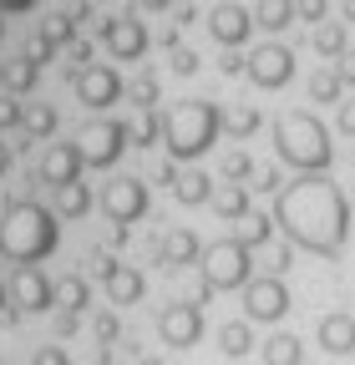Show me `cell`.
<instances>
[{"instance_id": "obj_1", "label": "cell", "mask_w": 355, "mask_h": 365, "mask_svg": "<svg viewBox=\"0 0 355 365\" xmlns=\"http://www.w3.org/2000/svg\"><path fill=\"white\" fill-rule=\"evenodd\" d=\"M274 218H279L284 239L294 249H309L320 259H335L350 239V203L320 173H304V178L284 182V193L274 203Z\"/></svg>"}, {"instance_id": "obj_2", "label": "cell", "mask_w": 355, "mask_h": 365, "mask_svg": "<svg viewBox=\"0 0 355 365\" xmlns=\"http://www.w3.org/2000/svg\"><path fill=\"white\" fill-rule=\"evenodd\" d=\"M61 244V218L36 203V198H16L0 213V259L6 264H41Z\"/></svg>"}, {"instance_id": "obj_3", "label": "cell", "mask_w": 355, "mask_h": 365, "mask_svg": "<svg viewBox=\"0 0 355 365\" xmlns=\"http://www.w3.org/2000/svg\"><path fill=\"white\" fill-rule=\"evenodd\" d=\"M274 148H279V163H289L299 173H325L330 158H335L330 127L315 112H284L274 122Z\"/></svg>"}, {"instance_id": "obj_4", "label": "cell", "mask_w": 355, "mask_h": 365, "mask_svg": "<svg viewBox=\"0 0 355 365\" xmlns=\"http://www.w3.org/2000/svg\"><path fill=\"white\" fill-rule=\"evenodd\" d=\"M218 127H224V112L213 102H178L163 117V143H168V153L178 163H193L218 143Z\"/></svg>"}, {"instance_id": "obj_5", "label": "cell", "mask_w": 355, "mask_h": 365, "mask_svg": "<svg viewBox=\"0 0 355 365\" xmlns=\"http://www.w3.org/2000/svg\"><path fill=\"white\" fill-rule=\"evenodd\" d=\"M127 143H132V127H127V122H112V117H97V122H86V127L76 132L81 163H86V168H102V173H112V163L127 153Z\"/></svg>"}, {"instance_id": "obj_6", "label": "cell", "mask_w": 355, "mask_h": 365, "mask_svg": "<svg viewBox=\"0 0 355 365\" xmlns=\"http://www.w3.org/2000/svg\"><path fill=\"white\" fill-rule=\"evenodd\" d=\"M249 249L234 244V239H218L203 249V284L218 294V289H244L249 284Z\"/></svg>"}, {"instance_id": "obj_7", "label": "cell", "mask_w": 355, "mask_h": 365, "mask_svg": "<svg viewBox=\"0 0 355 365\" xmlns=\"http://www.w3.org/2000/svg\"><path fill=\"white\" fill-rule=\"evenodd\" d=\"M66 81H71V91H76V102L92 107V112H107L112 102L127 97V81H122L112 66H102V61H92L86 71H76V76H66Z\"/></svg>"}, {"instance_id": "obj_8", "label": "cell", "mask_w": 355, "mask_h": 365, "mask_svg": "<svg viewBox=\"0 0 355 365\" xmlns=\"http://www.w3.org/2000/svg\"><path fill=\"white\" fill-rule=\"evenodd\" d=\"M97 203H102L107 223L127 228V223H138L148 213V182L143 178H112V182H102V198Z\"/></svg>"}, {"instance_id": "obj_9", "label": "cell", "mask_w": 355, "mask_h": 365, "mask_svg": "<svg viewBox=\"0 0 355 365\" xmlns=\"http://www.w3.org/2000/svg\"><path fill=\"white\" fill-rule=\"evenodd\" d=\"M158 335H163V345H173V350H193V345L203 340V309H198L193 299L163 304V309H158Z\"/></svg>"}, {"instance_id": "obj_10", "label": "cell", "mask_w": 355, "mask_h": 365, "mask_svg": "<svg viewBox=\"0 0 355 365\" xmlns=\"http://www.w3.org/2000/svg\"><path fill=\"white\" fill-rule=\"evenodd\" d=\"M244 314H249V325H274V319H284V314H289V289H284V279H274V274L249 279V284H244Z\"/></svg>"}, {"instance_id": "obj_11", "label": "cell", "mask_w": 355, "mask_h": 365, "mask_svg": "<svg viewBox=\"0 0 355 365\" xmlns=\"http://www.w3.org/2000/svg\"><path fill=\"white\" fill-rule=\"evenodd\" d=\"M92 274L102 279L107 304H138V299H143V289H148V279H143L138 269H132V264H117V259H107V254H97Z\"/></svg>"}, {"instance_id": "obj_12", "label": "cell", "mask_w": 355, "mask_h": 365, "mask_svg": "<svg viewBox=\"0 0 355 365\" xmlns=\"http://www.w3.org/2000/svg\"><path fill=\"white\" fill-rule=\"evenodd\" d=\"M97 36H102V46L112 51V61H138V56L148 51V26H143L138 16L102 21V26H97Z\"/></svg>"}, {"instance_id": "obj_13", "label": "cell", "mask_w": 355, "mask_h": 365, "mask_svg": "<svg viewBox=\"0 0 355 365\" xmlns=\"http://www.w3.org/2000/svg\"><path fill=\"white\" fill-rule=\"evenodd\" d=\"M254 86H284L289 76H294V51L289 46H279V41H269V46H259V51H249V71H244Z\"/></svg>"}, {"instance_id": "obj_14", "label": "cell", "mask_w": 355, "mask_h": 365, "mask_svg": "<svg viewBox=\"0 0 355 365\" xmlns=\"http://www.w3.org/2000/svg\"><path fill=\"white\" fill-rule=\"evenodd\" d=\"M208 31H213V41L218 46H244L249 41V31H254V16L244 11V6H234V0H224V6H218L213 16H208Z\"/></svg>"}, {"instance_id": "obj_15", "label": "cell", "mask_w": 355, "mask_h": 365, "mask_svg": "<svg viewBox=\"0 0 355 365\" xmlns=\"http://www.w3.org/2000/svg\"><path fill=\"white\" fill-rule=\"evenodd\" d=\"M81 153H76V143H51L46 148V158H41V182L46 188H61V182H76L81 178Z\"/></svg>"}, {"instance_id": "obj_16", "label": "cell", "mask_w": 355, "mask_h": 365, "mask_svg": "<svg viewBox=\"0 0 355 365\" xmlns=\"http://www.w3.org/2000/svg\"><path fill=\"white\" fill-rule=\"evenodd\" d=\"M315 340H320V350H325V355H350V350H355V314H345V309L320 314Z\"/></svg>"}, {"instance_id": "obj_17", "label": "cell", "mask_w": 355, "mask_h": 365, "mask_svg": "<svg viewBox=\"0 0 355 365\" xmlns=\"http://www.w3.org/2000/svg\"><path fill=\"white\" fill-rule=\"evenodd\" d=\"M193 259H203V244L193 239V228H168L163 244H158V264L163 269H183Z\"/></svg>"}, {"instance_id": "obj_18", "label": "cell", "mask_w": 355, "mask_h": 365, "mask_svg": "<svg viewBox=\"0 0 355 365\" xmlns=\"http://www.w3.org/2000/svg\"><path fill=\"white\" fill-rule=\"evenodd\" d=\"M86 208H92V188L76 178V182H61V188H51V213L56 218H86Z\"/></svg>"}, {"instance_id": "obj_19", "label": "cell", "mask_w": 355, "mask_h": 365, "mask_svg": "<svg viewBox=\"0 0 355 365\" xmlns=\"http://www.w3.org/2000/svg\"><path fill=\"white\" fill-rule=\"evenodd\" d=\"M213 213L224 223H244L254 213L249 208V188H244V182H218V188H213Z\"/></svg>"}, {"instance_id": "obj_20", "label": "cell", "mask_w": 355, "mask_h": 365, "mask_svg": "<svg viewBox=\"0 0 355 365\" xmlns=\"http://www.w3.org/2000/svg\"><path fill=\"white\" fill-rule=\"evenodd\" d=\"M173 198L183 203V208H203V203H213V178H208L203 168H193V173H178V182H173Z\"/></svg>"}, {"instance_id": "obj_21", "label": "cell", "mask_w": 355, "mask_h": 365, "mask_svg": "<svg viewBox=\"0 0 355 365\" xmlns=\"http://www.w3.org/2000/svg\"><path fill=\"white\" fill-rule=\"evenodd\" d=\"M86 304H92V279H86V274H61V279H56V304H51V309L81 314Z\"/></svg>"}, {"instance_id": "obj_22", "label": "cell", "mask_w": 355, "mask_h": 365, "mask_svg": "<svg viewBox=\"0 0 355 365\" xmlns=\"http://www.w3.org/2000/svg\"><path fill=\"white\" fill-rule=\"evenodd\" d=\"M259 355H264V365H299L304 360V345H299V335H269L259 345Z\"/></svg>"}, {"instance_id": "obj_23", "label": "cell", "mask_w": 355, "mask_h": 365, "mask_svg": "<svg viewBox=\"0 0 355 365\" xmlns=\"http://www.w3.org/2000/svg\"><path fill=\"white\" fill-rule=\"evenodd\" d=\"M269 239H274V218H269V213H249V218L234 228V244H244L249 254H254V249H264Z\"/></svg>"}, {"instance_id": "obj_24", "label": "cell", "mask_w": 355, "mask_h": 365, "mask_svg": "<svg viewBox=\"0 0 355 365\" xmlns=\"http://www.w3.org/2000/svg\"><path fill=\"white\" fill-rule=\"evenodd\" d=\"M294 21H299L294 0H259V6H254V26H264V31H284Z\"/></svg>"}, {"instance_id": "obj_25", "label": "cell", "mask_w": 355, "mask_h": 365, "mask_svg": "<svg viewBox=\"0 0 355 365\" xmlns=\"http://www.w3.org/2000/svg\"><path fill=\"white\" fill-rule=\"evenodd\" d=\"M218 350H224L229 360L249 355V350H254V330H249V319H229V325L218 330Z\"/></svg>"}, {"instance_id": "obj_26", "label": "cell", "mask_w": 355, "mask_h": 365, "mask_svg": "<svg viewBox=\"0 0 355 365\" xmlns=\"http://www.w3.org/2000/svg\"><path fill=\"white\" fill-rule=\"evenodd\" d=\"M259 122H264V117H259V107H249V102H234V107L224 112V132H229V137H254Z\"/></svg>"}, {"instance_id": "obj_27", "label": "cell", "mask_w": 355, "mask_h": 365, "mask_svg": "<svg viewBox=\"0 0 355 365\" xmlns=\"http://www.w3.org/2000/svg\"><path fill=\"white\" fill-rule=\"evenodd\" d=\"M158 97H163V86H158V76H153V71H138V76L127 81V102H132V107L153 112V107H158Z\"/></svg>"}, {"instance_id": "obj_28", "label": "cell", "mask_w": 355, "mask_h": 365, "mask_svg": "<svg viewBox=\"0 0 355 365\" xmlns=\"http://www.w3.org/2000/svg\"><path fill=\"white\" fill-rule=\"evenodd\" d=\"M340 91H345V86H340L335 66H320L315 76H309V102H335V107H340V102H345Z\"/></svg>"}, {"instance_id": "obj_29", "label": "cell", "mask_w": 355, "mask_h": 365, "mask_svg": "<svg viewBox=\"0 0 355 365\" xmlns=\"http://www.w3.org/2000/svg\"><path fill=\"white\" fill-rule=\"evenodd\" d=\"M315 51H320V56H345V51H350V46H345V26H340V21L315 26Z\"/></svg>"}, {"instance_id": "obj_30", "label": "cell", "mask_w": 355, "mask_h": 365, "mask_svg": "<svg viewBox=\"0 0 355 365\" xmlns=\"http://www.w3.org/2000/svg\"><path fill=\"white\" fill-rule=\"evenodd\" d=\"M158 137H163V117H158V112H143V122L132 127V143H138V148H153Z\"/></svg>"}, {"instance_id": "obj_31", "label": "cell", "mask_w": 355, "mask_h": 365, "mask_svg": "<svg viewBox=\"0 0 355 365\" xmlns=\"http://www.w3.org/2000/svg\"><path fill=\"white\" fill-rule=\"evenodd\" d=\"M224 178H229V182H244V178H254V158H249L244 148H234V153L224 158Z\"/></svg>"}, {"instance_id": "obj_32", "label": "cell", "mask_w": 355, "mask_h": 365, "mask_svg": "<svg viewBox=\"0 0 355 365\" xmlns=\"http://www.w3.org/2000/svg\"><path fill=\"white\" fill-rule=\"evenodd\" d=\"M92 335H97L102 345H112V340H122V319H117V309H102V314L92 319Z\"/></svg>"}, {"instance_id": "obj_33", "label": "cell", "mask_w": 355, "mask_h": 365, "mask_svg": "<svg viewBox=\"0 0 355 365\" xmlns=\"http://www.w3.org/2000/svg\"><path fill=\"white\" fill-rule=\"evenodd\" d=\"M254 188H259V193H284V173L269 163V168H264V173L254 178Z\"/></svg>"}, {"instance_id": "obj_34", "label": "cell", "mask_w": 355, "mask_h": 365, "mask_svg": "<svg viewBox=\"0 0 355 365\" xmlns=\"http://www.w3.org/2000/svg\"><path fill=\"white\" fill-rule=\"evenodd\" d=\"M31 365H71V355H66V345H41L31 355Z\"/></svg>"}, {"instance_id": "obj_35", "label": "cell", "mask_w": 355, "mask_h": 365, "mask_svg": "<svg viewBox=\"0 0 355 365\" xmlns=\"http://www.w3.org/2000/svg\"><path fill=\"white\" fill-rule=\"evenodd\" d=\"M289 259H294V244H274V249H269V274H274V279L289 269Z\"/></svg>"}, {"instance_id": "obj_36", "label": "cell", "mask_w": 355, "mask_h": 365, "mask_svg": "<svg viewBox=\"0 0 355 365\" xmlns=\"http://www.w3.org/2000/svg\"><path fill=\"white\" fill-rule=\"evenodd\" d=\"M294 16H299V21H309V26L325 21V0H294Z\"/></svg>"}, {"instance_id": "obj_37", "label": "cell", "mask_w": 355, "mask_h": 365, "mask_svg": "<svg viewBox=\"0 0 355 365\" xmlns=\"http://www.w3.org/2000/svg\"><path fill=\"white\" fill-rule=\"evenodd\" d=\"M335 127H340V132H345V137H355V97H350V102H340V107H335Z\"/></svg>"}, {"instance_id": "obj_38", "label": "cell", "mask_w": 355, "mask_h": 365, "mask_svg": "<svg viewBox=\"0 0 355 365\" xmlns=\"http://www.w3.org/2000/svg\"><path fill=\"white\" fill-rule=\"evenodd\" d=\"M153 178L163 182V188H173V182H178V158H163V163H153Z\"/></svg>"}, {"instance_id": "obj_39", "label": "cell", "mask_w": 355, "mask_h": 365, "mask_svg": "<svg viewBox=\"0 0 355 365\" xmlns=\"http://www.w3.org/2000/svg\"><path fill=\"white\" fill-rule=\"evenodd\" d=\"M335 76H340V86H355V51L335 56Z\"/></svg>"}, {"instance_id": "obj_40", "label": "cell", "mask_w": 355, "mask_h": 365, "mask_svg": "<svg viewBox=\"0 0 355 365\" xmlns=\"http://www.w3.org/2000/svg\"><path fill=\"white\" fill-rule=\"evenodd\" d=\"M173 71H178V76H193V71H198V56H193V51H173Z\"/></svg>"}, {"instance_id": "obj_41", "label": "cell", "mask_w": 355, "mask_h": 365, "mask_svg": "<svg viewBox=\"0 0 355 365\" xmlns=\"http://www.w3.org/2000/svg\"><path fill=\"white\" fill-rule=\"evenodd\" d=\"M218 71H224V76H244V71H249V56H234V51H229L224 61H218Z\"/></svg>"}, {"instance_id": "obj_42", "label": "cell", "mask_w": 355, "mask_h": 365, "mask_svg": "<svg viewBox=\"0 0 355 365\" xmlns=\"http://www.w3.org/2000/svg\"><path fill=\"white\" fill-rule=\"evenodd\" d=\"M193 21H198V11H193V6H178V21H173L178 31H183V26H193Z\"/></svg>"}, {"instance_id": "obj_43", "label": "cell", "mask_w": 355, "mask_h": 365, "mask_svg": "<svg viewBox=\"0 0 355 365\" xmlns=\"http://www.w3.org/2000/svg\"><path fill=\"white\" fill-rule=\"evenodd\" d=\"M36 0H0V11H31Z\"/></svg>"}, {"instance_id": "obj_44", "label": "cell", "mask_w": 355, "mask_h": 365, "mask_svg": "<svg viewBox=\"0 0 355 365\" xmlns=\"http://www.w3.org/2000/svg\"><path fill=\"white\" fill-rule=\"evenodd\" d=\"M138 6H143V11H168L173 0H138Z\"/></svg>"}, {"instance_id": "obj_45", "label": "cell", "mask_w": 355, "mask_h": 365, "mask_svg": "<svg viewBox=\"0 0 355 365\" xmlns=\"http://www.w3.org/2000/svg\"><path fill=\"white\" fill-rule=\"evenodd\" d=\"M345 21H355V0H345Z\"/></svg>"}, {"instance_id": "obj_46", "label": "cell", "mask_w": 355, "mask_h": 365, "mask_svg": "<svg viewBox=\"0 0 355 365\" xmlns=\"http://www.w3.org/2000/svg\"><path fill=\"white\" fill-rule=\"evenodd\" d=\"M138 365H163V360H158V355H143V360H138Z\"/></svg>"}, {"instance_id": "obj_47", "label": "cell", "mask_w": 355, "mask_h": 365, "mask_svg": "<svg viewBox=\"0 0 355 365\" xmlns=\"http://www.w3.org/2000/svg\"><path fill=\"white\" fill-rule=\"evenodd\" d=\"M0 31H6V26H0Z\"/></svg>"}]
</instances>
